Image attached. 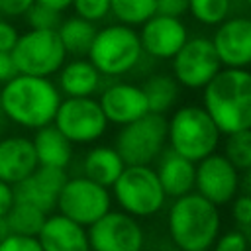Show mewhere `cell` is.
<instances>
[{"label": "cell", "mask_w": 251, "mask_h": 251, "mask_svg": "<svg viewBox=\"0 0 251 251\" xmlns=\"http://www.w3.org/2000/svg\"><path fill=\"white\" fill-rule=\"evenodd\" d=\"M61 100L59 88L45 76L18 73L0 88V104L8 120L27 129L53 124Z\"/></svg>", "instance_id": "cell-1"}, {"label": "cell", "mask_w": 251, "mask_h": 251, "mask_svg": "<svg viewBox=\"0 0 251 251\" xmlns=\"http://www.w3.org/2000/svg\"><path fill=\"white\" fill-rule=\"evenodd\" d=\"M202 106L222 133L251 129V71H222L202 88Z\"/></svg>", "instance_id": "cell-2"}, {"label": "cell", "mask_w": 251, "mask_h": 251, "mask_svg": "<svg viewBox=\"0 0 251 251\" xmlns=\"http://www.w3.org/2000/svg\"><path fill=\"white\" fill-rule=\"evenodd\" d=\"M220 206L206 200L196 190L173 198L167 214L171 241L180 249H210L220 235L222 216Z\"/></svg>", "instance_id": "cell-3"}, {"label": "cell", "mask_w": 251, "mask_h": 251, "mask_svg": "<svg viewBox=\"0 0 251 251\" xmlns=\"http://www.w3.org/2000/svg\"><path fill=\"white\" fill-rule=\"evenodd\" d=\"M222 131L204 106L184 104L167 120L169 149L198 163L216 151Z\"/></svg>", "instance_id": "cell-4"}, {"label": "cell", "mask_w": 251, "mask_h": 251, "mask_svg": "<svg viewBox=\"0 0 251 251\" xmlns=\"http://www.w3.org/2000/svg\"><path fill=\"white\" fill-rule=\"evenodd\" d=\"M141 57L139 31L120 22L98 29L88 49V59L102 76H122L133 71Z\"/></svg>", "instance_id": "cell-5"}, {"label": "cell", "mask_w": 251, "mask_h": 251, "mask_svg": "<svg viewBox=\"0 0 251 251\" xmlns=\"http://www.w3.org/2000/svg\"><path fill=\"white\" fill-rule=\"evenodd\" d=\"M112 190L120 210L133 218L155 216L167 200L159 176L149 165H126Z\"/></svg>", "instance_id": "cell-6"}, {"label": "cell", "mask_w": 251, "mask_h": 251, "mask_svg": "<svg viewBox=\"0 0 251 251\" xmlns=\"http://www.w3.org/2000/svg\"><path fill=\"white\" fill-rule=\"evenodd\" d=\"M16 71L20 75L45 76L59 73L67 61V51L57 29H33L20 33L14 49L10 51Z\"/></svg>", "instance_id": "cell-7"}, {"label": "cell", "mask_w": 251, "mask_h": 251, "mask_svg": "<svg viewBox=\"0 0 251 251\" xmlns=\"http://www.w3.org/2000/svg\"><path fill=\"white\" fill-rule=\"evenodd\" d=\"M167 145V118L147 112L145 116L120 126L114 147L126 165H151Z\"/></svg>", "instance_id": "cell-8"}, {"label": "cell", "mask_w": 251, "mask_h": 251, "mask_svg": "<svg viewBox=\"0 0 251 251\" xmlns=\"http://www.w3.org/2000/svg\"><path fill=\"white\" fill-rule=\"evenodd\" d=\"M55 208L69 220L88 227L112 210V194L106 186L86 178L84 175L73 176L61 188Z\"/></svg>", "instance_id": "cell-9"}, {"label": "cell", "mask_w": 251, "mask_h": 251, "mask_svg": "<svg viewBox=\"0 0 251 251\" xmlns=\"http://www.w3.org/2000/svg\"><path fill=\"white\" fill-rule=\"evenodd\" d=\"M53 126L71 141V143H92L100 139L108 127V120L102 112V106L92 96L65 98L61 100Z\"/></svg>", "instance_id": "cell-10"}, {"label": "cell", "mask_w": 251, "mask_h": 251, "mask_svg": "<svg viewBox=\"0 0 251 251\" xmlns=\"http://www.w3.org/2000/svg\"><path fill=\"white\" fill-rule=\"evenodd\" d=\"M171 69L180 86L202 90L222 71V63L210 37H188L171 59Z\"/></svg>", "instance_id": "cell-11"}, {"label": "cell", "mask_w": 251, "mask_h": 251, "mask_svg": "<svg viewBox=\"0 0 251 251\" xmlns=\"http://www.w3.org/2000/svg\"><path fill=\"white\" fill-rule=\"evenodd\" d=\"M90 251H141L145 233L139 218L124 210H108L100 220L86 227Z\"/></svg>", "instance_id": "cell-12"}, {"label": "cell", "mask_w": 251, "mask_h": 251, "mask_svg": "<svg viewBox=\"0 0 251 251\" xmlns=\"http://www.w3.org/2000/svg\"><path fill=\"white\" fill-rule=\"evenodd\" d=\"M241 188L239 171L226 159L224 153H210L196 163L194 190L216 206L229 204Z\"/></svg>", "instance_id": "cell-13"}, {"label": "cell", "mask_w": 251, "mask_h": 251, "mask_svg": "<svg viewBox=\"0 0 251 251\" xmlns=\"http://www.w3.org/2000/svg\"><path fill=\"white\" fill-rule=\"evenodd\" d=\"M222 67L247 69L251 65V18H227L210 37Z\"/></svg>", "instance_id": "cell-14"}, {"label": "cell", "mask_w": 251, "mask_h": 251, "mask_svg": "<svg viewBox=\"0 0 251 251\" xmlns=\"http://www.w3.org/2000/svg\"><path fill=\"white\" fill-rule=\"evenodd\" d=\"M188 29L180 22V18L151 16L139 29V41L145 55L153 59H173L176 51L186 43Z\"/></svg>", "instance_id": "cell-15"}, {"label": "cell", "mask_w": 251, "mask_h": 251, "mask_svg": "<svg viewBox=\"0 0 251 251\" xmlns=\"http://www.w3.org/2000/svg\"><path fill=\"white\" fill-rule=\"evenodd\" d=\"M98 102L108 124L114 126H126L149 112L143 88L129 82H114L106 86Z\"/></svg>", "instance_id": "cell-16"}, {"label": "cell", "mask_w": 251, "mask_h": 251, "mask_svg": "<svg viewBox=\"0 0 251 251\" xmlns=\"http://www.w3.org/2000/svg\"><path fill=\"white\" fill-rule=\"evenodd\" d=\"M33 141L24 135H6L0 139V180L18 184L37 169Z\"/></svg>", "instance_id": "cell-17"}, {"label": "cell", "mask_w": 251, "mask_h": 251, "mask_svg": "<svg viewBox=\"0 0 251 251\" xmlns=\"http://www.w3.org/2000/svg\"><path fill=\"white\" fill-rule=\"evenodd\" d=\"M37 239L43 251H90L86 227L63 214L47 216Z\"/></svg>", "instance_id": "cell-18"}, {"label": "cell", "mask_w": 251, "mask_h": 251, "mask_svg": "<svg viewBox=\"0 0 251 251\" xmlns=\"http://www.w3.org/2000/svg\"><path fill=\"white\" fill-rule=\"evenodd\" d=\"M159 182L169 198H178L182 194H188L194 190L196 180V163L190 159L167 149L157 159L155 169Z\"/></svg>", "instance_id": "cell-19"}, {"label": "cell", "mask_w": 251, "mask_h": 251, "mask_svg": "<svg viewBox=\"0 0 251 251\" xmlns=\"http://www.w3.org/2000/svg\"><path fill=\"white\" fill-rule=\"evenodd\" d=\"M102 75L92 65L90 59L75 57L71 61H65L59 69L57 88L69 98H80V96H92L100 86Z\"/></svg>", "instance_id": "cell-20"}, {"label": "cell", "mask_w": 251, "mask_h": 251, "mask_svg": "<svg viewBox=\"0 0 251 251\" xmlns=\"http://www.w3.org/2000/svg\"><path fill=\"white\" fill-rule=\"evenodd\" d=\"M31 141L39 165L67 169V165L73 161V143L53 124L35 129Z\"/></svg>", "instance_id": "cell-21"}, {"label": "cell", "mask_w": 251, "mask_h": 251, "mask_svg": "<svg viewBox=\"0 0 251 251\" xmlns=\"http://www.w3.org/2000/svg\"><path fill=\"white\" fill-rule=\"evenodd\" d=\"M124 169H126L124 159L120 157L116 147H110V145H96L82 159L84 176L106 188H110L118 180Z\"/></svg>", "instance_id": "cell-22"}, {"label": "cell", "mask_w": 251, "mask_h": 251, "mask_svg": "<svg viewBox=\"0 0 251 251\" xmlns=\"http://www.w3.org/2000/svg\"><path fill=\"white\" fill-rule=\"evenodd\" d=\"M96 25L80 16H71V18H63V22L57 27V33L63 41V47L67 51V55L73 57H84L88 55V49L92 45V39L96 35Z\"/></svg>", "instance_id": "cell-23"}, {"label": "cell", "mask_w": 251, "mask_h": 251, "mask_svg": "<svg viewBox=\"0 0 251 251\" xmlns=\"http://www.w3.org/2000/svg\"><path fill=\"white\" fill-rule=\"evenodd\" d=\"M143 94L147 98L149 104V112L153 114H165L167 110H171L180 94V84L176 82V78L173 75H165V73H157L145 78V82L141 84Z\"/></svg>", "instance_id": "cell-24"}, {"label": "cell", "mask_w": 251, "mask_h": 251, "mask_svg": "<svg viewBox=\"0 0 251 251\" xmlns=\"http://www.w3.org/2000/svg\"><path fill=\"white\" fill-rule=\"evenodd\" d=\"M47 216H49L47 212H43V210H39V208H35L31 204L14 202V206L6 214V220H8V226H10L12 233L37 237V233L43 227Z\"/></svg>", "instance_id": "cell-25"}, {"label": "cell", "mask_w": 251, "mask_h": 251, "mask_svg": "<svg viewBox=\"0 0 251 251\" xmlns=\"http://www.w3.org/2000/svg\"><path fill=\"white\" fill-rule=\"evenodd\" d=\"M110 14L126 25H141L155 16V0H110Z\"/></svg>", "instance_id": "cell-26"}, {"label": "cell", "mask_w": 251, "mask_h": 251, "mask_svg": "<svg viewBox=\"0 0 251 251\" xmlns=\"http://www.w3.org/2000/svg\"><path fill=\"white\" fill-rule=\"evenodd\" d=\"M224 155L239 173L249 171L251 169V129L226 133Z\"/></svg>", "instance_id": "cell-27"}, {"label": "cell", "mask_w": 251, "mask_h": 251, "mask_svg": "<svg viewBox=\"0 0 251 251\" xmlns=\"http://www.w3.org/2000/svg\"><path fill=\"white\" fill-rule=\"evenodd\" d=\"M231 0H188L190 16L202 25H218L227 20Z\"/></svg>", "instance_id": "cell-28"}, {"label": "cell", "mask_w": 251, "mask_h": 251, "mask_svg": "<svg viewBox=\"0 0 251 251\" xmlns=\"http://www.w3.org/2000/svg\"><path fill=\"white\" fill-rule=\"evenodd\" d=\"M14 198H16V202L31 204V206H35V208H39V210H43L47 214L51 210H55V206H57V198L47 194L45 190H41L31 176H27V178L20 180L18 184H14Z\"/></svg>", "instance_id": "cell-29"}, {"label": "cell", "mask_w": 251, "mask_h": 251, "mask_svg": "<svg viewBox=\"0 0 251 251\" xmlns=\"http://www.w3.org/2000/svg\"><path fill=\"white\" fill-rule=\"evenodd\" d=\"M31 178L35 180V184L45 190L47 194L51 196H59L61 188L65 186V182L69 180V175H67V169H61V167H47V165H37V169L33 171Z\"/></svg>", "instance_id": "cell-30"}, {"label": "cell", "mask_w": 251, "mask_h": 251, "mask_svg": "<svg viewBox=\"0 0 251 251\" xmlns=\"http://www.w3.org/2000/svg\"><path fill=\"white\" fill-rule=\"evenodd\" d=\"M25 20H27L29 27H33V29H57L59 24L63 22V16H61V12L35 2L25 12Z\"/></svg>", "instance_id": "cell-31"}, {"label": "cell", "mask_w": 251, "mask_h": 251, "mask_svg": "<svg viewBox=\"0 0 251 251\" xmlns=\"http://www.w3.org/2000/svg\"><path fill=\"white\" fill-rule=\"evenodd\" d=\"M75 14L96 24L110 14V0H73Z\"/></svg>", "instance_id": "cell-32"}, {"label": "cell", "mask_w": 251, "mask_h": 251, "mask_svg": "<svg viewBox=\"0 0 251 251\" xmlns=\"http://www.w3.org/2000/svg\"><path fill=\"white\" fill-rule=\"evenodd\" d=\"M251 241L241 229H229L216 237L210 251H249Z\"/></svg>", "instance_id": "cell-33"}, {"label": "cell", "mask_w": 251, "mask_h": 251, "mask_svg": "<svg viewBox=\"0 0 251 251\" xmlns=\"http://www.w3.org/2000/svg\"><path fill=\"white\" fill-rule=\"evenodd\" d=\"M231 220L239 229L251 227V196L247 192H237L231 200Z\"/></svg>", "instance_id": "cell-34"}, {"label": "cell", "mask_w": 251, "mask_h": 251, "mask_svg": "<svg viewBox=\"0 0 251 251\" xmlns=\"http://www.w3.org/2000/svg\"><path fill=\"white\" fill-rule=\"evenodd\" d=\"M0 251H43V249H41L39 239L33 237V235L10 233V235L0 243Z\"/></svg>", "instance_id": "cell-35"}, {"label": "cell", "mask_w": 251, "mask_h": 251, "mask_svg": "<svg viewBox=\"0 0 251 251\" xmlns=\"http://www.w3.org/2000/svg\"><path fill=\"white\" fill-rule=\"evenodd\" d=\"M188 12V0H155V14L182 18Z\"/></svg>", "instance_id": "cell-36"}, {"label": "cell", "mask_w": 251, "mask_h": 251, "mask_svg": "<svg viewBox=\"0 0 251 251\" xmlns=\"http://www.w3.org/2000/svg\"><path fill=\"white\" fill-rule=\"evenodd\" d=\"M35 0H0V14L6 18H22Z\"/></svg>", "instance_id": "cell-37"}, {"label": "cell", "mask_w": 251, "mask_h": 251, "mask_svg": "<svg viewBox=\"0 0 251 251\" xmlns=\"http://www.w3.org/2000/svg\"><path fill=\"white\" fill-rule=\"evenodd\" d=\"M18 37H20V33L16 29V25L10 24L8 20L0 18V51H8L10 53L14 49V45H16V41H18Z\"/></svg>", "instance_id": "cell-38"}, {"label": "cell", "mask_w": 251, "mask_h": 251, "mask_svg": "<svg viewBox=\"0 0 251 251\" xmlns=\"http://www.w3.org/2000/svg\"><path fill=\"white\" fill-rule=\"evenodd\" d=\"M18 71H16V65H14V59H12V53L8 51H0V84L8 82L12 76H16Z\"/></svg>", "instance_id": "cell-39"}, {"label": "cell", "mask_w": 251, "mask_h": 251, "mask_svg": "<svg viewBox=\"0 0 251 251\" xmlns=\"http://www.w3.org/2000/svg\"><path fill=\"white\" fill-rule=\"evenodd\" d=\"M16 198H14V186L0 180V216H6L10 212V208L14 206Z\"/></svg>", "instance_id": "cell-40"}, {"label": "cell", "mask_w": 251, "mask_h": 251, "mask_svg": "<svg viewBox=\"0 0 251 251\" xmlns=\"http://www.w3.org/2000/svg\"><path fill=\"white\" fill-rule=\"evenodd\" d=\"M35 2H39V4H43V6H49V8L57 10V12H65V10L71 8V4H73V0H35Z\"/></svg>", "instance_id": "cell-41"}, {"label": "cell", "mask_w": 251, "mask_h": 251, "mask_svg": "<svg viewBox=\"0 0 251 251\" xmlns=\"http://www.w3.org/2000/svg\"><path fill=\"white\" fill-rule=\"evenodd\" d=\"M10 233H12V231H10V226H8L6 216H0V243H2Z\"/></svg>", "instance_id": "cell-42"}, {"label": "cell", "mask_w": 251, "mask_h": 251, "mask_svg": "<svg viewBox=\"0 0 251 251\" xmlns=\"http://www.w3.org/2000/svg\"><path fill=\"white\" fill-rule=\"evenodd\" d=\"M241 188H243V192H247V194L251 196V169L243 173V180H241Z\"/></svg>", "instance_id": "cell-43"}, {"label": "cell", "mask_w": 251, "mask_h": 251, "mask_svg": "<svg viewBox=\"0 0 251 251\" xmlns=\"http://www.w3.org/2000/svg\"><path fill=\"white\" fill-rule=\"evenodd\" d=\"M8 124H10V120H8V116H6V112H4V108L0 104V133H4V129L8 127Z\"/></svg>", "instance_id": "cell-44"}, {"label": "cell", "mask_w": 251, "mask_h": 251, "mask_svg": "<svg viewBox=\"0 0 251 251\" xmlns=\"http://www.w3.org/2000/svg\"><path fill=\"white\" fill-rule=\"evenodd\" d=\"M188 251H210V249H188Z\"/></svg>", "instance_id": "cell-45"}, {"label": "cell", "mask_w": 251, "mask_h": 251, "mask_svg": "<svg viewBox=\"0 0 251 251\" xmlns=\"http://www.w3.org/2000/svg\"><path fill=\"white\" fill-rule=\"evenodd\" d=\"M245 2H247V4H249V6H251V0H245Z\"/></svg>", "instance_id": "cell-46"}, {"label": "cell", "mask_w": 251, "mask_h": 251, "mask_svg": "<svg viewBox=\"0 0 251 251\" xmlns=\"http://www.w3.org/2000/svg\"><path fill=\"white\" fill-rule=\"evenodd\" d=\"M249 251H251V249H249Z\"/></svg>", "instance_id": "cell-47"}]
</instances>
